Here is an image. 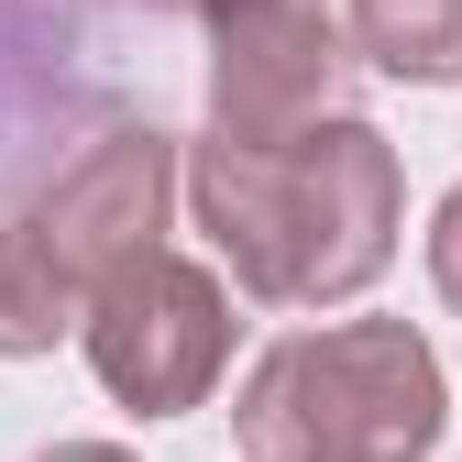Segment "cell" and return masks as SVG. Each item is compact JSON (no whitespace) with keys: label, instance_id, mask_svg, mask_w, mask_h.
<instances>
[{"label":"cell","instance_id":"obj_1","mask_svg":"<svg viewBox=\"0 0 462 462\" xmlns=\"http://www.w3.org/2000/svg\"><path fill=\"white\" fill-rule=\"evenodd\" d=\"M199 231L220 243L231 286L264 309H330L353 286L385 275L396 220H408V188H396V143L353 110L330 122H298L275 143H199L188 165Z\"/></svg>","mask_w":462,"mask_h":462},{"label":"cell","instance_id":"obj_2","mask_svg":"<svg viewBox=\"0 0 462 462\" xmlns=\"http://www.w3.org/2000/svg\"><path fill=\"white\" fill-rule=\"evenodd\" d=\"M231 430L254 462H430L440 440V353L408 319L286 330L243 374Z\"/></svg>","mask_w":462,"mask_h":462},{"label":"cell","instance_id":"obj_3","mask_svg":"<svg viewBox=\"0 0 462 462\" xmlns=\"http://www.w3.org/2000/svg\"><path fill=\"white\" fill-rule=\"evenodd\" d=\"M78 341H88V374L122 396L133 419H188L199 396L220 385V364H231V298H220L209 264H188V254L154 243L122 275L88 286Z\"/></svg>","mask_w":462,"mask_h":462},{"label":"cell","instance_id":"obj_4","mask_svg":"<svg viewBox=\"0 0 462 462\" xmlns=\"http://www.w3.org/2000/svg\"><path fill=\"white\" fill-rule=\"evenodd\" d=\"M209 133L220 143H275L298 122H330L353 44H341L330 0H209Z\"/></svg>","mask_w":462,"mask_h":462},{"label":"cell","instance_id":"obj_5","mask_svg":"<svg viewBox=\"0 0 462 462\" xmlns=\"http://www.w3.org/2000/svg\"><path fill=\"white\" fill-rule=\"evenodd\" d=\"M165 209H177V143H165L154 122H110V133H88L67 165H44L23 231L55 254V275L88 298L99 275H122L133 254L165 243Z\"/></svg>","mask_w":462,"mask_h":462},{"label":"cell","instance_id":"obj_6","mask_svg":"<svg viewBox=\"0 0 462 462\" xmlns=\"http://www.w3.org/2000/svg\"><path fill=\"white\" fill-rule=\"evenodd\" d=\"M341 44L385 78H419V88H451L462 78V0H353L341 12Z\"/></svg>","mask_w":462,"mask_h":462},{"label":"cell","instance_id":"obj_7","mask_svg":"<svg viewBox=\"0 0 462 462\" xmlns=\"http://www.w3.org/2000/svg\"><path fill=\"white\" fill-rule=\"evenodd\" d=\"M78 286L55 275V254L23 231V209H0V353H55L78 330Z\"/></svg>","mask_w":462,"mask_h":462},{"label":"cell","instance_id":"obj_8","mask_svg":"<svg viewBox=\"0 0 462 462\" xmlns=\"http://www.w3.org/2000/svg\"><path fill=\"white\" fill-rule=\"evenodd\" d=\"M430 275H440V298L462 309V188L440 199V220H430Z\"/></svg>","mask_w":462,"mask_h":462},{"label":"cell","instance_id":"obj_9","mask_svg":"<svg viewBox=\"0 0 462 462\" xmlns=\"http://www.w3.org/2000/svg\"><path fill=\"white\" fill-rule=\"evenodd\" d=\"M44 462H133V451H110V440H67V451H44Z\"/></svg>","mask_w":462,"mask_h":462},{"label":"cell","instance_id":"obj_10","mask_svg":"<svg viewBox=\"0 0 462 462\" xmlns=\"http://www.w3.org/2000/svg\"><path fill=\"white\" fill-rule=\"evenodd\" d=\"M154 12H209V0H154Z\"/></svg>","mask_w":462,"mask_h":462}]
</instances>
